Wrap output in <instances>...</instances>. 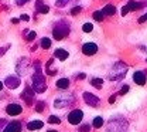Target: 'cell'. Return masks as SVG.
Here are the masks:
<instances>
[{"label": "cell", "mask_w": 147, "mask_h": 132, "mask_svg": "<svg viewBox=\"0 0 147 132\" xmlns=\"http://www.w3.org/2000/svg\"><path fill=\"white\" fill-rule=\"evenodd\" d=\"M21 98L26 101L27 105H33L34 104V91L31 87H26V90L21 93Z\"/></svg>", "instance_id": "obj_7"}, {"label": "cell", "mask_w": 147, "mask_h": 132, "mask_svg": "<svg viewBox=\"0 0 147 132\" xmlns=\"http://www.w3.org/2000/svg\"><path fill=\"white\" fill-rule=\"evenodd\" d=\"M55 85H57V88H59V90H67V88L69 87V80H68V78H59Z\"/></svg>", "instance_id": "obj_19"}, {"label": "cell", "mask_w": 147, "mask_h": 132, "mask_svg": "<svg viewBox=\"0 0 147 132\" xmlns=\"http://www.w3.org/2000/svg\"><path fill=\"white\" fill-rule=\"evenodd\" d=\"M126 71H127V65L125 63L119 61L112 67V70L109 73V80L110 81H119L126 76Z\"/></svg>", "instance_id": "obj_2"}, {"label": "cell", "mask_w": 147, "mask_h": 132, "mask_svg": "<svg viewBox=\"0 0 147 132\" xmlns=\"http://www.w3.org/2000/svg\"><path fill=\"white\" fill-rule=\"evenodd\" d=\"M103 125V118L102 116H95L93 121H92V127L93 128H100Z\"/></svg>", "instance_id": "obj_21"}, {"label": "cell", "mask_w": 147, "mask_h": 132, "mask_svg": "<svg viewBox=\"0 0 147 132\" xmlns=\"http://www.w3.org/2000/svg\"><path fill=\"white\" fill-rule=\"evenodd\" d=\"M44 127V122L42 121H31L27 124V129L28 131H36V129H41Z\"/></svg>", "instance_id": "obj_17"}, {"label": "cell", "mask_w": 147, "mask_h": 132, "mask_svg": "<svg viewBox=\"0 0 147 132\" xmlns=\"http://www.w3.org/2000/svg\"><path fill=\"white\" fill-rule=\"evenodd\" d=\"M100 12L103 13V16H113V14L116 13V7H115L113 4H108V6H105L103 10H100Z\"/></svg>", "instance_id": "obj_20"}, {"label": "cell", "mask_w": 147, "mask_h": 132, "mask_svg": "<svg viewBox=\"0 0 147 132\" xmlns=\"http://www.w3.org/2000/svg\"><path fill=\"white\" fill-rule=\"evenodd\" d=\"M54 56L57 57L58 60H61V61H65V60L68 58V51L64 50V48H57L54 51Z\"/></svg>", "instance_id": "obj_18"}, {"label": "cell", "mask_w": 147, "mask_h": 132, "mask_svg": "<svg viewBox=\"0 0 147 132\" xmlns=\"http://www.w3.org/2000/svg\"><path fill=\"white\" fill-rule=\"evenodd\" d=\"M115 101H116V94H115V95H112V97L109 98V104H113Z\"/></svg>", "instance_id": "obj_36"}, {"label": "cell", "mask_w": 147, "mask_h": 132, "mask_svg": "<svg viewBox=\"0 0 147 132\" xmlns=\"http://www.w3.org/2000/svg\"><path fill=\"white\" fill-rule=\"evenodd\" d=\"M41 47H42L44 50L50 48V47H51V40L48 37H42L41 38Z\"/></svg>", "instance_id": "obj_23"}, {"label": "cell", "mask_w": 147, "mask_h": 132, "mask_svg": "<svg viewBox=\"0 0 147 132\" xmlns=\"http://www.w3.org/2000/svg\"><path fill=\"white\" fill-rule=\"evenodd\" d=\"M6 124V119L4 118H0V131H3V125Z\"/></svg>", "instance_id": "obj_34"}, {"label": "cell", "mask_w": 147, "mask_h": 132, "mask_svg": "<svg viewBox=\"0 0 147 132\" xmlns=\"http://www.w3.org/2000/svg\"><path fill=\"white\" fill-rule=\"evenodd\" d=\"M36 9L38 13H42V14H45V13H48V10H50V7L42 1V0H37L36 1Z\"/></svg>", "instance_id": "obj_16"}, {"label": "cell", "mask_w": 147, "mask_h": 132, "mask_svg": "<svg viewBox=\"0 0 147 132\" xmlns=\"http://www.w3.org/2000/svg\"><path fill=\"white\" fill-rule=\"evenodd\" d=\"M133 81L137 84V85H144L146 84V74L142 73V71H136L133 74Z\"/></svg>", "instance_id": "obj_15"}, {"label": "cell", "mask_w": 147, "mask_h": 132, "mask_svg": "<svg viewBox=\"0 0 147 132\" xmlns=\"http://www.w3.org/2000/svg\"><path fill=\"white\" fill-rule=\"evenodd\" d=\"M92 17H93L95 20H98V21H100V20H103V13H102L100 10H98V12H93Z\"/></svg>", "instance_id": "obj_24"}, {"label": "cell", "mask_w": 147, "mask_h": 132, "mask_svg": "<svg viewBox=\"0 0 147 132\" xmlns=\"http://www.w3.org/2000/svg\"><path fill=\"white\" fill-rule=\"evenodd\" d=\"M84 101L91 107H98L99 102H100L99 97H96L95 94H91V93H84Z\"/></svg>", "instance_id": "obj_9"}, {"label": "cell", "mask_w": 147, "mask_h": 132, "mask_svg": "<svg viewBox=\"0 0 147 132\" xmlns=\"http://www.w3.org/2000/svg\"><path fill=\"white\" fill-rule=\"evenodd\" d=\"M3 132H21V124L18 121H11L10 124L6 125Z\"/></svg>", "instance_id": "obj_14"}, {"label": "cell", "mask_w": 147, "mask_h": 132, "mask_svg": "<svg viewBox=\"0 0 147 132\" xmlns=\"http://www.w3.org/2000/svg\"><path fill=\"white\" fill-rule=\"evenodd\" d=\"M28 68H30V63H28V60L27 58H23V60H20L17 64V73L20 76H26L27 74V71H28Z\"/></svg>", "instance_id": "obj_11"}, {"label": "cell", "mask_w": 147, "mask_h": 132, "mask_svg": "<svg viewBox=\"0 0 147 132\" xmlns=\"http://www.w3.org/2000/svg\"><path fill=\"white\" fill-rule=\"evenodd\" d=\"M74 104V97L72 95H58L54 101V107L58 110H65L68 107H71Z\"/></svg>", "instance_id": "obj_5"}, {"label": "cell", "mask_w": 147, "mask_h": 132, "mask_svg": "<svg viewBox=\"0 0 147 132\" xmlns=\"http://www.w3.org/2000/svg\"><path fill=\"white\" fill-rule=\"evenodd\" d=\"M126 128H127V121L126 119H123V118H115V119H110L109 121L106 132H125Z\"/></svg>", "instance_id": "obj_3"}, {"label": "cell", "mask_w": 147, "mask_h": 132, "mask_svg": "<svg viewBox=\"0 0 147 132\" xmlns=\"http://www.w3.org/2000/svg\"><path fill=\"white\" fill-rule=\"evenodd\" d=\"M82 30H84L85 33H91L92 30H93V26H92L91 23H85V24L82 26Z\"/></svg>", "instance_id": "obj_25"}, {"label": "cell", "mask_w": 147, "mask_h": 132, "mask_svg": "<svg viewBox=\"0 0 147 132\" xmlns=\"http://www.w3.org/2000/svg\"><path fill=\"white\" fill-rule=\"evenodd\" d=\"M82 118H84V112L81 110H74L72 112H69V115H68V122L72 124V125H79Z\"/></svg>", "instance_id": "obj_6"}, {"label": "cell", "mask_w": 147, "mask_h": 132, "mask_svg": "<svg viewBox=\"0 0 147 132\" xmlns=\"http://www.w3.org/2000/svg\"><path fill=\"white\" fill-rule=\"evenodd\" d=\"M4 85H7L10 90H16L18 85H20V78L16 76H10L6 78V81H4Z\"/></svg>", "instance_id": "obj_13"}, {"label": "cell", "mask_w": 147, "mask_h": 132, "mask_svg": "<svg viewBox=\"0 0 147 132\" xmlns=\"http://www.w3.org/2000/svg\"><path fill=\"white\" fill-rule=\"evenodd\" d=\"M81 10H82V9H81V6H75L72 10H71V14H72V16H75V14H78Z\"/></svg>", "instance_id": "obj_29"}, {"label": "cell", "mask_w": 147, "mask_h": 132, "mask_svg": "<svg viewBox=\"0 0 147 132\" xmlns=\"http://www.w3.org/2000/svg\"><path fill=\"white\" fill-rule=\"evenodd\" d=\"M27 1H30V0H16V3H17L18 6H23V4H26Z\"/></svg>", "instance_id": "obj_33"}, {"label": "cell", "mask_w": 147, "mask_h": 132, "mask_svg": "<svg viewBox=\"0 0 147 132\" xmlns=\"http://www.w3.org/2000/svg\"><path fill=\"white\" fill-rule=\"evenodd\" d=\"M140 7H143V6H142V3H139V1H134V0H130L126 6H123V9H122V16H126L129 12L139 10Z\"/></svg>", "instance_id": "obj_8"}, {"label": "cell", "mask_w": 147, "mask_h": 132, "mask_svg": "<svg viewBox=\"0 0 147 132\" xmlns=\"http://www.w3.org/2000/svg\"><path fill=\"white\" fill-rule=\"evenodd\" d=\"M48 122H50V124H59L61 119H59L58 116H55V115H51V116L48 118Z\"/></svg>", "instance_id": "obj_26"}, {"label": "cell", "mask_w": 147, "mask_h": 132, "mask_svg": "<svg viewBox=\"0 0 147 132\" xmlns=\"http://www.w3.org/2000/svg\"><path fill=\"white\" fill-rule=\"evenodd\" d=\"M127 91H129V85H125V87H123V88L120 90V93H119V94H120V95H123V94H126Z\"/></svg>", "instance_id": "obj_32"}, {"label": "cell", "mask_w": 147, "mask_h": 132, "mask_svg": "<svg viewBox=\"0 0 147 132\" xmlns=\"http://www.w3.org/2000/svg\"><path fill=\"white\" fill-rule=\"evenodd\" d=\"M69 34V24H67L65 21H58L55 24L54 30H53V36L55 40H62Z\"/></svg>", "instance_id": "obj_4"}, {"label": "cell", "mask_w": 147, "mask_h": 132, "mask_svg": "<svg viewBox=\"0 0 147 132\" xmlns=\"http://www.w3.org/2000/svg\"><path fill=\"white\" fill-rule=\"evenodd\" d=\"M68 1H69V0H57V6H58V7H64Z\"/></svg>", "instance_id": "obj_31"}, {"label": "cell", "mask_w": 147, "mask_h": 132, "mask_svg": "<svg viewBox=\"0 0 147 132\" xmlns=\"http://www.w3.org/2000/svg\"><path fill=\"white\" fill-rule=\"evenodd\" d=\"M34 38H36V31H30L27 34V41H33Z\"/></svg>", "instance_id": "obj_30"}, {"label": "cell", "mask_w": 147, "mask_h": 132, "mask_svg": "<svg viewBox=\"0 0 147 132\" xmlns=\"http://www.w3.org/2000/svg\"><path fill=\"white\" fill-rule=\"evenodd\" d=\"M44 107H45V102H37V105H36V110H37V112H42V110H44Z\"/></svg>", "instance_id": "obj_27"}, {"label": "cell", "mask_w": 147, "mask_h": 132, "mask_svg": "<svg viewBox=\"0 0 147 132\" xmlns=\"http://www.w3.org/2000/svg\"><path fill=\"white\" fill-rule=\"evenodd\" d=\"M47 132H57V131H55V129H48Z\"/></svg>", "instance_id": "obj_41"}, {"label": "cell", "mask_w": 147, "mask_h": 132, "mask_svg": "<svg viewBox=\"0 0 147 132\" xmlns=\"http://www.w3.org/2000/svg\"><path fill=\"white\" fill-rule=\"evenodd\" d=\"M76 78H78V80H84V78H85V74H82V73H81V74H78V76H76Z\"/></svg>", "instance_id": "obj_39"}, {"label": "cell", "mask_w": 147, "mask_h": 132, "mask_svg": "<svg viewBox=\"0 0 147 132\" xmlns=\"http://www.w3.org/2000/svg\"><path fill=\"white\" fill-rule=\"evenodd\" d=\"M20 19L24 20V21H28V20H30V17H28L27 14H23V16H20Z\"/></svg>", "instance_id": "obj_37"}, {"label": "cell", "mask_w": 147, "mask_h": 132, "mask_svg": "<svg viewBox=\"0 0 147 132\" xmlns=\"http://www.w3.org/2000/svg\"><path fill=\"white\" fill-rule=\"evenodd\" d=\"M82 53L85 56H95L98 53V46L95 43H85L82 46Z\"/></svg>", "instance_id": "obj_10"}, {"label": "cell", "mask_w": 147, "mask_h": 132, "mask_svg": "<svg viewBox=\"0 0 147 132\" xmlns=\"http://www.w3.org/2000/svg\"><path fill=\"white\" fill-rule=\"evenodd\" d=\"M36 74L33 76V91L34 93H38V94H42L45 90H47V82H45V78L41 73V63L40 61H36Z\"/></svg>", "instance_id": "obj_1"}, {"label": "cell", "mask_w": 147, "mask_h": 132, "mask_svg": "<svg viewBox=\"0 0 147 132\" xmlns=\"http://www.w3.org/2000/svg\"><path fill=\"white\" fill-rule=\"evenodd\" d=\"M146 20H147V13H146V14H143V16L139 19V23H144Z\"/></svg>", "instance_id": "obj_35"}, {"label": "cell", "mask_w": 147, "mask_h": 132, "mask_svg": "<svg viewBox=\"0 0 147 132\" xmlns=\"http://www.w3.org/2000/svg\"><path fill=\"white\" fill-rule=\"evenodd\" d=\"M6 112L9 115H11V116H16V115H20L23 112V107L18 105V104H9L6 107Z\"/></svg>", "instance_id": "obj_12"}, {"label": "cell", "mask_w": 147, "mask_h": 132, "mask_svg": "<svg viewBox=\"0 0 147 132\" xmlns=\"http://www.w3.org/2000/svg\"><path fill=\"white\" fill-rule=\"evenodd\" d=\"M7 48H9V46H6V47L0 48V56H3V54H4V50H7Z\"/></svg>", "instance_id": "obj_38"}, {"label": "cell", "mask_w": 147, "mask_h": 132, "mask_svg": "<svg viewBox=\"0 0 147 132\" xmlns=\"http://www.w3.org/2000/svg\"><path fill=\"white\" fill-rule=\"evenodd\" d=\"M1 90H3V82L0 81V91H1Z\"/></svg>", "instance_id": "obj_40"}, {"label": "cell", "mask_w": 147, "mask_h": 132, "mask_svg": "<svg viewBox=\"0 0 147 132\" xmlns=\"http://www.w3.org/2000/svg\"><path fill=\"white\" fill-rule=\"evenodd\" d=\"M79 131H81V132H89V131H91V125H88V124H85V125H82V127H79Z\"/></svg>", "instance_id": "obj_28"}, {"label": "cell", "mask_w": 147, "mask_h": 132, "mask_svg": "<svg viewBox=\"0 0 147 132\" xmlns=\"http://www.w3.org/2000/svg\"><path fill=\"white\" fill-rule=\"evenodd\" d=\"M91 84L95 87V88H102V85H103V80H102V78H92Z\"/></svg>", "instance_id": "obj_22"}]
</instances>
